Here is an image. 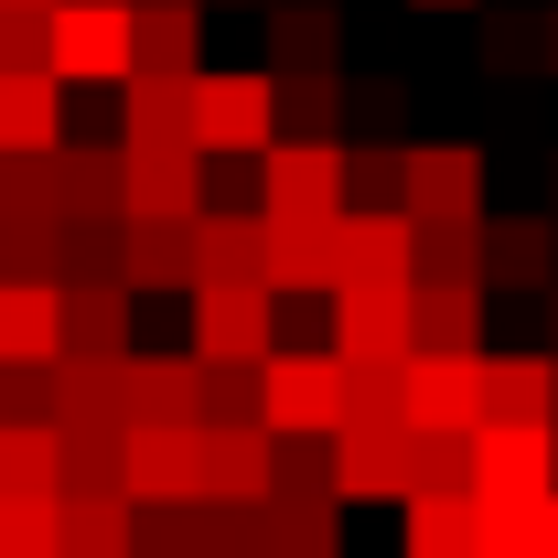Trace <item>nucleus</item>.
I'll return each mask as SVG.
<instances>
[{"mask_svg":"<svg viewBox=\"0 0 558 558\" xmlns=\"http://www.w3.org/2000/svg\"><path fill=\"white\" fill-rule=\"evenodd\" d=\"M54 75L65 86H130L140 75V0H54Z\"/></svg>","mask_w":558,"mask_h":558,"instance_id":"nucleus-1","label":"nucleus"},{"mask_svg":"<svg viewBox=\"0 0 558 558\" xmlns=\"http://www.w3.org/2000/svg\"><path fill=\"white\" fill-rule=\"evenodd\" d=\"M344 418H354V365L333 344L269 354V429H279V440H333Z\"/></svg>","mask_w":558,"mask_h":558,"instance_id":"nucleus-2","label":"nucleus"},{"mask_svg":"<svg viewBox=\"0 0 558 558\" xmlns=\"http://www.w3.org/2000/svg\"><path fill=\"white\" fill-rule=\"evenodd\" d=\"M194 140H205V161H258L279 140V75H205L194 86Z\"/></svg>","mask_w":558,"mask_h":558,"instance_id":"nucleus-3","label":"nucleus"},{"mask_svg":"<svg viewBox=\"0 0 558 558\" xmlns=\"http://www.w3.org/2000/svg\"><path fill=\"white\" fill-rule=\"evenodd\" d=\"M409 462H418L409 418H344L333 429V494L344 505H409Z\"/></svg>","mask_w":558,"mask_h":558,"instance_id":"nucleus-4","label":"nucleus"},{"mask_svg":"<svg viewBox=\"0 0 558 558\" xmlns=\"http://www.w3.org/2000/svg\"><path fill=\"white\" fill-rule=\"evenodd\" d=\"M333 354H344V365H409L418 354V290L344 279V290H333Z\"/></svg>","mask_w":558,"mask_h":558,"instance_id":"nucleus-5","label":"nucleus"},{"mask_svg":"<svg viewBox=\"0 0 558 558\" xmlns=\"http://www.w3.org/2000/svg\"><path fill=\"white\" fill-rule=\"evenodd\" d=\"M344 140H269L258 150V215H344Z\"/></svg>","mask_w":558,"mask_h":558,"instance_id":"nucleus-6","label":"nucleus"},{"mask_svg":"<svg viewBox=\"0 0 558 558\" xmlns=\"http://www.w3.org/2000/svg\"><path fill=\"white\" fill-rule=\"evenodd\" d=\"M194 354L205 365H269L279 354V290H194Z\"/></svg>","mask_w":558,"mask_h":558,"instance_id":"nucleus-7","label":"nucleus"},{"mask_svg":"<svg viewBox=\"0 0 558 558\" xmlns=\"http://www.w3.org/2000/svg\"><path fill=\"white\" fill-rule=\"evenodd\" d=\"M473 494H494V505H548L558 494V418L548 429H473Z\"/></svg>","mask_w":558,"mask_h":558,"instance_id":"nucleus-8","label":"nucleus"},{"mask_svg":"<svg viewBox=\"0 0 558 558\" xmlns=\"http://www.w3.org/2000/svg\"><path fill=\"white\" fill-rule=\"evenodd\" d=\"M409 215L418 226H484V150L473 140H418L409 150Z\"/></svg>","mask_w":558,"mask_h":558,"instance_id":"nucleus-9","label":"nucleus"},{"mask_svg":"<svg viewBox=\"0 0 558 558\" xmlns=\"http://www.w3.org/2000/svg\"><path fill=\"white\" fill-rule=\"evenodd\" d=\"M269 290L301 301V290H344V215H269Z\"/></svg>","mask_w":558,"mask_h":558,"instance_id":"nucleus-10","label":"nucleus"},{"mask_svg":"<svg viewBox=\"0 0 558 558\" xmlns=\"http://www.w3.org/2000/svg\"><path fill=\"white\" fill-rule=\"evenodd\" d=\"M130 494L140 505H205V429H172V418L130 429Z\"/></svg>","mask_w":558,"mask_h":558,"instance_id":"nucleus-11","label":"nucleus"},{"mask_svg":"<svg viewBox=\"0 0 558 558\" xmlns=\"http://www.w3.org/2000/svg\"><path fill=\"white\" fill-rule=\"evenodd\" d=\"M130 290H205V215H130Z\"/></svg>","mask_w":558,"mask_h":558,"instance_id":"nucleus-12","label":"nucleus"},{"mask_svg":"<svg viewBox=\"0 0 558 558\" xmlns=\"http://www.w3.org/2000/svg\"><path fill=\"white\" fill-rule=\"evenodd\" d=\"M119 398H130V429H150V418L205 429V354H130L119 365Z\"/></svg>","mask_w":558,"mask_h":558,"instance_id":"nucleus-13","label":"nucleus"},{"mask_svg":"<svg viewBox=\"0 0 558 558\" xmlns=\"http://www.w3.org/2000/svg\"><path fill=\"white\" fill-rule=\"evenodd\" d=\"M558 279V215H484V290L548 301Z\"/></svg>","mask_w":558,"mask_h":558,"instance_id":"nucleus-14","label":"nucleus"},{"mask_svg":"<svg viewBox=\"0 0 558 558\" xmlns=\"http://www.w3.org/2000/svg\"><path fill=\"white\" fill-rule=\"evenodd\" d=\"M409 429H484V354H409Z\"/></svg>","mask_w":558,"mask_h":558,"instance_id":"nucleus-15","label":"nucleus"},{"mask_svg":"<svg viewBox=\"0 0 558 558\" xmlns=\"http://www.w3.org/2000/svg\"><path fill=\"white\" fill-rule=\"evenodd\" d=\"M54 215H130V140H65L54 150Z\"/></svg>","mask_w":558,"mask_h":558,"instance_id":"nucleus-16","label":"nucleus"},{"mask_svg":"<svg viewBox=\"0 0 558 558\" xmlns=\"http://www.w3.org/2000/svg\"><path fill=\"white\" fill-rule=\"evenodd\" d=\"M140 75H161V86H205L215 75L205 65V0H140Z\"/></svg>","mask_w":558,"mask_h":558,"instance_id":"nucleus-17","label":"nucleus"},{"mask_svg":"<svg viewBox=\"0 0 558 558\" xmlns=\"http://www.w3.org/2000/svg\"><path fill=\"white\" fill-rule=\"evenodd\" d=\"M0 365H65V290L0 279Z\"/></svg>","mask_w":558,"mask_h":558,"instance_id":"nucleus-18","label":"nucleus"},{"mask_svg":"<svg viewBox=\"0 0 558 558\" xmlns=\"http://www.w3.org/2000/svg\"><path fill=\"white\" fill-rule=\"evenodd\" d=\"M558 418V354H484V429H548Z\"/></svg>","mask_w":558,"mask_h":558,"instance_id":"nucleus-19","label":"nucleus"},{"mask_svg":"<svg viewBox=\"0 0 558 558\" xmlns=\"http://www.w3.org/2000/svg\"><path fill=\"white\" fill-rule=\"evenodd\" d=\"M269 75H344L333 0H269Z\"/></svg>","mask_w":558,"mask_h":558,"instance_id":"nucleus-20","label":"nucleus"},{"mask_svg":"<svg viewBox=\"0 0 558 558\" xmlns=\"http://www.w3.org/2000/svg\"><path fill=\"white\" fill-rule=\"evenodd\" d=\"M130 279H75L65 290V354H86V365H130Z\"/></svg>","mask_w":558,"mask_h":558,"instance_id":"nucleus-21","label":"nucleus"},{"mask_svg":"<svg viewBox=\"0 0 558 558\" xmlns=\"http://www.w3.org/2000/svg\"><path fill=\"white\" fill-rule=\"evenodd\" d=\"M258 526H269V558H344V494L279 484L269 505H258Z\"/></svg>","mask_w":558,"mask_h":558,"instance_id":"nucleus-22","label":"nucleus"},{"mask_svg":"<svg viewBox=\"0 0 558 558\" xmlns=\"http://www.w3.org/2000/svg\"><path fill=\"white\" fill-rule=\"evenodd\" d=\"M205 150L183 140V150H130V215H215V194H205Z\"/></svg>","mask_w":558,"mask_h":558,"instance_id":"nucleus-23","label":"nucleus"},{"mask_svg":"<svg viewBox=\"0 0 558 558\" xmlns=\"http://www.w3.org/2000/svg\"><path fill=\"white\" fill-rule=\"evenodd\" d=\"M344 279L418 290V215H344Z\"/></svg>","mask_w":558,"mask_h":558,"instance_id":"nucleus-24","label":"nucleus"},{"mask_svg":"<svg viewBox=\"0 0 558 558\" xmlns=\"http://www.w3.org/2000/svg\"><path fill=\"white\" fill-rule=\"evenodd\" d=\"M0 150H65V75H0Z\"/></svg>","mask_w":558,"mask_h":558,"instance_id":"nucleus-25","label":"nucleus"},{"mask_svg":"<svg viewBox=\"0 0 558 558\" xmlns=\"http://www.w3.org/2000/svg\"><path fill=\"white\" fill-rule=\"evenodd\" d=\"M65 494H130V418H54Z\"/></svg>","mask_w":558,"mask_h":558,"instance_id":"nucleus-26","label":"nucleus"},{"mask_svg":"<svg viewBox=\"0 0 558 558\" xmlns=\"http://www.w3.org/2000/svg\"><path fill=\"white\" fill-rule=\"evenodd\" d=\"M484 279H418V354H484Z\"/></svg>","mask_w":558,"mask_h":558,"instance_id":"nucleus-27","label":"nucleus"},{"mask_svg":"<svg viewBox=\"0 0 558 558\" xmlns=\"http://www.w3.org/2000/svg\"><path fill=\"white\" fill-rule=\"evenodd\" d=\"M119 140H130V150H183V140H194V86H161V75L119 86ZM194 150H205V140H194Z\"/></svg>","mask_w":558,"mask_h":558,"instance_id":"nucleus-28","label":"nucleus"},{"mask_svg":"<svg viewBox=\"0 0 558 558\" xmlns=\"http://www.w3.org/2000/svg\"><path fill=\"white\" fill-rule=\"evenodd\" d=\"M409 558H484V494H409Z\"/></svg>","mask_w":558,"mask_h":558,"instance_id":"nucleus-29","label":"nucleus"},{"mask_svg":"<svg viewBox=\"0 0 558 558\" xmlns=\"http://www.w3.org/2000/svg\"><path fill=\"white\" fill-rule=\"evenodd\" d=\"M205 290H269V215H205Z\"/></svg>","mask_w":558,"mask_h":558,"instance_id":"nucleus-30","label":"nucleus"},{"mask_svg":"<svg viewBox=\"0 0 558 558\" xmlns=\"http://www.w3.org/2000/svg\"><path fill=\"white\" fill-rule=\"evenodd\" d=\"M65 558H140V494H65Z\"/></svg>","mask_w":558,"mask_h":558,"instance_id":"nucleus-31","label":"nucleus"},{"mask_svg":"<svg viewBox=\"0 0 558 558\" xmlns=\"http://www.w3.org/2000/svg\"><path fill=\"white\" fill-rule=\"evenodd\" d=\"M0 494H65V440H54V418H0Z\"/></svg>","mask_w":558,"mask_h":558,"instance_id":"nucleus-32","label":"nucleus"},{"mask_svg":"<svg viewBox=\"0 0 558 558\" xmlns=\"http://www.w3.org/2000/svg\"><path fill=\"white\" fill-rule=\"evenodd\" d=\"M344 215H409V150L398 140H365V150H344Z\"/></svg>","mask_w":558,"mask_h":558,"instance_id":"nucleus-33","label":"nucleus"},{"mask_svg":"<svg viewBox=\"0 0 558 558\" xmlns=\"http://www.w3.org/2000/svg\"><path fill=\"white\" fill-rule=\"evenodd\" d=\"M0 558H65V494H0Z\"/></svg>","mask_w":558,"mask_h":558,"instance_id":"nucleus-34","label":"nucleus"},{"mask_svg":"<svg viewBox=\"0 0 558 558\" xmlns=\"http://www.w3.org/2000/svg\"><path fill=\"white\" fill-rule=\"evenodd\" d=\"M344 130V75H279V140H333Z\"/></svg>","mask_w":558,"mask_h":558,"instance_id":"nucleus-35","label":"nucleus"},{"mask_svg":"<svg viewBox=\"0 0 558 558\" xmlns=\"http://www.w3.org/2000/svg\"><path fill=\"white\" fill-rule=\"evenodd\" d=\"M484 65L494 75H548V11H484Z\"/></svg>","mask_w":558,"mask_h":558,"instance_id":"nucleus-36","label":"nucleus"},{"mask_svg":"<svg viewBox=\"0 0 558 558\" xmlns=\"http://www.w3.org/2000/svg\"><path fill=\"white\" fill-rule=\"evenodd\" d=\"M409 494H473V429H418Z\"/></svg>","mask_w":558,"mask_h":558,"instance_id":"nucleus-37","label":"nucleus"},{"mask_svg":"<svg viewBox=\"0 0 558 558\" xmlns=\"http://www.w3.org/2000/svg\"><path fill=\"white\" fill-rule=\"evenodd\" d=\"M484 558H548V505H494L484 494Z\"/></svg>","mask_w":558,"mask_h":558,"instance_id":"nucleus-38","label":"nucleus"},{"mask_svg":"<svg viewBox=\"0 0 558 558\" xmlns=\"http://www.w3.org/2000/svg\"><path fill=\"white\" fill-rule=\"evenodd\" d=\"M205 418H269V365H205Z\"/></svg>","mask_w":558,"mask_h":558,"instance_id":"nucleus-39","label":"nucleus"},{"mask_svg":"<svg viewBox=\"0 0 558 558\" xmlns=\"http://www.w3.org/2000/svg\"><path fill=\"white\" fill-rule=\"evenodd\" d=\"M54 65V11H0V75Z\"/></svg>","mask_w":558,"mask_h":558,"instance_id":"nucleus-40","label":"nucleus"},{"mask_svg":"<svg viewBox=\"0 0 558 558\" xmlns=\"http://www.w3.org/2000/svg\"><path fill=\"white\" fill-rule=\"evenodd\" d=\"M279 484H301V494H333V440H279Z\"/></svg>","mask_w":558,"mask_h":558,"instance_id":"nucleus-41","label":"nucleus"},{"mask_svg":"<svg viewBox=\"0 0 558 558\" xmlns=\"http://www.w3.org/2000/svg\"><path fill=\"white\" fill-rule=\"evenodd\" d=\"M409 11H484V0H409Z\"/></svg>","mask_w":558,"mask_h":558,"instance_id":"nucleus-42","label":"nucleus"},{"mask_svg":"<svg viewBox=\"0 0 558 558\" xmlns=\"http://www.w3.org/2000/svg\"><path fill=\"white\" fill-rule=\"evenodd\" d=\"M548 75H558V0H548Z\"/></svg>","mask_w":558,"mask_h":558,"instance_id":"nucleus-43","label":"nucleus"},{"mask_svg":"<svg viewBox=\"0 0 558 558\" xmlns=\"http://www.w3.org/2000/svg\"><path fill=\"white\" fill-rule=\"evenodd\" d=\"M537 312H548V333H558V279H548V301H537Z\"/></svg>","mask_w":558,"mask_h":558,"instance_id":"nucleus-44","label":"nucleus"},{"mask_svg":"<svg viewBox=\"0 0 558 558\" xmlns=\"http://www.w3.org/2000/svg\"><path fill=\"white\" fill-rule=\"evenodd\" d=\"M548 558H558V494H548Z\"/></svg>","mask_w":558,"mask_h":558,"instance_id":"nucleus-45","label":"nucleus"},{"mask_svg":"<svg viewBox=\"0 0 558 558\" xmlns=\"http://www.w3.org/2000/svg\"><path fill=\"white\" fill-rule=\"evenodd\" d=\"M0 11H54V0H0Z\"/></svg>","mask_w":558,"mask_h":558,"instance_id":"nucleus-46","label":"nucleus"}]
</instances>
